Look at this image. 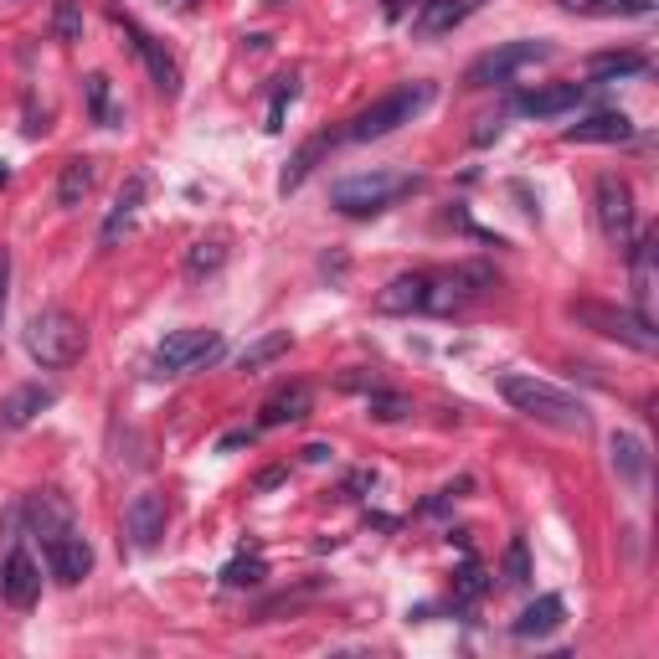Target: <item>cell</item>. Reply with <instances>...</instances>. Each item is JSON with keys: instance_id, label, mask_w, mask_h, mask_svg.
I'll list each match as a JSON object with an SVG mask.
<instances>
[{"instance_id": "cell-1", "label": "cell", "mask_w": 659, "mask_h": 659, "mask_svg": "<svg viewBox=\"0 0 659 659\" xmlns=\"http://www.w3.org/2000/svg\"><path fill=\"white\" fill-rule=\"evenodd\" d=\"M500 397H505L521 418L561 428V433H588V423H592L582 397H572L567 387H557V382H546V376H536V372H505L500 376Z\"/></svg>"}, {"instance_id": "cell-2", "label": "cell", "mask_w": 659, "mask_h": 659, "mask_svg": "<svg viewBox=\"0 0 659 659\" xmlns=\"http://www.w3.org/2000/svg\"><path fill=\"white\" fill-rule=\"evenodd\" d=\"M433 99H439V83H428V78L391 88V93H382V99H376L372 109H361V114H355L351 124L340 129L336 145H366V139H387L391 129L412 124V118L423 114V109H428Z\"/></svg>"}, {"instance_id": "cell-3", "label": "cell", "mask_w": 659, "mask_h": 659, "mask_svg": "<svg viewBox=\"0 0 659 659\" xmlns=\"http://www.w3.org/2000/svg\"><path fill=\"white\" fill-rule=\"evenodd\" d=\"M21 340H26V355H32L42 372H63V366H72V361L83 355L88 330H83L78 315L47 305V309H36L32 320H26V336H21Z\"/></svg>"}, {"instance_id": "cell-4", "label": "cell", "mask_w": 659, "mask_h": 659, "mask_svg": "<svg viewBox=\"0 0 659 659\" xmlns=\"http://www.w3.org/2000/svg\"><path fill=\"white\" fill-rule=\"evenodd\" d=\"M407 191H418V175H397V170H366V175H345L330 186V206H336L340 217H376V212H387L407 196Z\"/></svg>"}, {"instance_id": "cell-5", "label": "cell", "mask_w": 659, "mask_h": 659, "mask_svg": "<svg viewBox=\"0 0 659 659\" xmlns=\"http://www.w3.org/2000/svg\"><path fill=\"white\" fill-rule=\"evenodd\" d=\"M567 315H572L577 325L598 330V336H609V340H618V345H628V351H639V355H655L659 351L655 320H644L639 309L598 305V299H572V305H567Z\"/></svg>"}, {"instance_id": "cell-6", "label": "cell", "mask_w": 659, "mask_h": 659, "mask_svg": "<svg viewBox=\"0 0 659 659\" xmlns=\"http://www.w3.org/2000/svg\"><path fill=\"white\" fill-rule=\"evenodd\" d=\"M221 336L217 330H170L160 345H155V372L160 376H181V372H196V366H212L221 361Z\"/></svg>"}, {"instance_id": "cell-7", "label": "cell", "mask_w": 659, "mask_h": 659, "mask_svg": "<svg viewBox=\"0 0 659 659\" xmlns=\"http://www.w3.org/2000/svg\"><path fill=\"white\" fill-rule=\"evenodd\" d=\"M542 57H552V47H546V42H500V47H490L485 57H474L469 68H464V83H469V88L505 83V78H515L521 68L542 63Z\"/></svg>"}, {"instance_id": "cell-8", "label": "cell", "mask_w": 659, "mask_h": 659, "mask_svg": "<svg viewBox=\"0 0 659 659\" xmlns=\"http://www.w3.org/2000/svg\"><path fill=\"white\" fill-rule=\"evenodd\" d=\"M495 284V273L485 263H464L454 273H439V279H428V294H423V309L428 315H454L474 299V294H485Z\"/></svg>"}, {"instance_id": "cell-9", "label": "cell", "mask_w": 659, "mask_h": 659, "mask_svg": "<svg viewBox=\"0 0 659 659\" xmlns=\"http://www.w3.org/2000/svg\"><path fill=\"white\" fill-rule=\"evenodd\" d=\"M598 227H603L609 242L628 248V237H634V186L624 175H598Z\"/></svg>"}, {"instance_id": "cell-10", "label": "cell", "mask_w": 659, "mask_h": 659, "mask_svg": "<svg viewBox=\"0 0 659 659\" xmlns=\"http://www.w3.org/2000/svg\"><path fill=\"white\" fill-rule=\"evenodd\" d=\"M124 536L135 552H150L160 536H166V495L139 490L129 505H124Z\"/></svg>"}, {"instance_id": "cell-11", "label": "cell", "mask_w": 659, "mask_h": 659, "mask_svg": "<svg viewBox=\"0 0 659 659\" xmlns=\"http://www.w3.org/2000/svg\"><path fill=\"white\" fill-rule=\"evenodd\" d=\"M47 567H52V577L57 582H83L88 572H93V546L72 531V525H63L57 536H47Z\"/></svg>"}, {"instance_id": "cell-12", "label": "cell", "mask_w": 659, "mask_h": 659, "mask_svg": "<svg viewBox=\"0 0 659 659\" xmlns=\"http://www.w3.org/2000/svg\"><path fill=\"white\" fill-rule=\"evenodd\" d=\"M0 598H5L11 609H32L36 598H42V567H36L21 546L5 557V567H0Z\"/></svg>"}, {"instance_id": "cell-13", "label": "cell", "mask_w": 659, "mask_h": 659, "mask_svg": "<svg viewBox=\"0 0 659 659\" xmlns=\"http://www.w3.org/2000/svg\"><path fill=\"white\" fill-rule=\"evenodd\" d=\"M561 139L567 145H618V139H634V124L618 109H603V114H588V118H577V124H567Z\"/></svg>"}, {"instance_id": "cell-14", "label": "cell", "mask_w": 659, "mask_h": 659, "mask_svg": "<svg viewBox=\"0 0 659 659\" xmlns=\"http://www.w3.org/2000/svg\"><path fill=\"white\" fill-rule=\"evenodd\" d=\"M628 279H634V305L644 320H655V299H659V279H655V237H639L628 248Z\"/></svg>"}, {"instance_id": "cell-15", "label": "cell", "mask_w": 659, "mask_h": 659, "mask_svg": "<svg viewBox=\"0 0 659 659\" xmlns=\"http://www.w3.org/2000/svg\"><path fill=\"white\" fill-rule=\"evenodd\" d=\"M582 99H588V83H552V88L521 93L515 109H521V114H536V118H557V114H572Z\"/></svg>"}, {"instance_id": "cell-16", "label": "cell", "mask_w": 659, "mask_h": 659, "mask_svg": "<svg viewBox=\"0 0 659 659\" xmlns=\"http://www.w3.org/2000/svg\"><path fill=\"white\" fill-rule=\"evenodd\" d=\"M561 624H567V603H561L557 592H546L536 603H525L521 618L510 624V634H515V639H546V634H557Z\"/></svg>"}, {"instance_id": "cell-17", "label": "cell", "mask_w": 659, "mask_h": 659, "mask_svg": "<svg viewBox=\"0 0 659 659\" xmlns=\"http://www.w3.org/2000/svg\"><path fill=\"white\" fill-rule=\"evenodd\" d=\"M609 458H613V474H618L624 485H634V490H639L644 479H649V448H644L639 433L618 428V433L609 439Z\"/></svg>"}, {"instance_id": "cell-18", "label": "cell", "mask_w": 659, "mask_h": 659, "mask_svg": "<svg viewBox=\"0 0 659 659\" xmlns=\"http://www.w3.org/2000/svg\"><path fill=\"white\" fill-rule=\"evenodd\" d=\"M52 402H57V391L42 387V382L5 391V397H0V428H26V423L36 418V412H47Z\"/></svg>"}, {"instance_id": "cell-19", "label": "cell", "mask_w": 659, "mask_h": 659, "mask_svg": "<svg viewBox=\"0 0 659 659\" xmlns=\"http://www.w3.org/2000/svg\"><path fill=\"white\" fill-rule=\"evenodd\" d=\"M485 0H428V5H418V36H443L454 32V26H464V21L479 11Z\"/></svg>"}, {"instance_id": "cell-20", "label": "cell", "mask_w": 659, "mask_h": 659, "mask_svg": "<svg viewBox=\"0 0 659 659\" xmlns=\"http://www.w3.org/2000/svg\"><path fill=\"white\" fill-rule=\"evenodd\" d=\"M309 407H315V391H309L305 382H294V387L273 391L269 402H263V418H258V423H263V428H284V423H299V418H309Z\"/></svg>"}, {"instance_id": "cell-21", "label": "cell", "mask_w": 659, "mask_h": 659, "mask_svg": "<svg viewBox=\"0 0 659 659\" xmlns=\"http://www.w3.org/2000/svg\"><path fill=\"white\" fill-rule=\"evenodd\" d=\"M423 294H428V273H397V279L376 294V309H382V315H412V309H423Z\"/></svg>"}, {"instance_id": "cell-22", "label": "cell", "mask_w": 659, "mask_h": 659, "mask_svg": "<svg viewBox=\"0 0 659 659\" xmlns=\"http://www.w3.org/2000/svg\"><path fill=\"white\" fill-rule=\"evenodd\" d=\"M145 191H150V181H145V175H129V186L114 196V212H109V221H103V232H99L103 248H109V242H118V232L129 227V217H135L139 202H145Z\"/></svg>"}, {"instance_id": "cell-23", "label": "cell", "mask_w": 659, "mask_h": 659, "mask_svg": "<svg viewBox=\"0 0 659 659\" xmlns=\"http://www.w3.org/2000/svg\"><path fill=\"white\" fill-rule=\"evenodd\" d=\"M124 32L135 36V52L145 57V63H150V72H155V83H160V93H175V88H181V72H175V63H170L166 52L155 47V36H150V32H139V26H135L129 16H124Z\"/></svg>"}, {"instance_id": "cell-24", "label": "cell", "mask_w": 659, "mask_h": 659, "mask_svg": "<svg viewBox=\"0 0 659 659\" xmlns=\"http://www.w3.org/2000/svg\"><path fill=\"white\" fill-rule=\"evenodd\" d=\"M330 145H336V135H315V139H305V145H299V150H294V160H288L284 166V175H279V191H299L309 181V170H315V160H320V155H330Z\"/></svg>"}, {"instance_id": "cell-25", "label": "cell", "mask_w": 659, "mask_h": 659, "mask_svg": "<svg viewBox=\"0 0 659 659\" xmlns=\"http://www.w3.org/2000/svg\"><path fill=\"white\" fill-rule=\"evenodd\" d=\"M284 351H288V330L258 336L253 345H242V351H237V372H263V366H273V361H279Z\"/></svg>"}, {"instance_id": "cell-26", "label": "cell", "mask_w": 659, "mask_h": 659, "mask_svg": "<svg viewBox=\"0 0 659 659\" xmlns=\"http://www.w3.org/2000/svg\"><path fill=\"white\" fill-rule=\"evenodd\" d=\"M93 191V160H68L63 166V181H57V206H83V196Z\"/></svg>"}, {"instance_id": "cell-27", "label": "cell", "mask_w": 659, "mask_h": 659, "mask_svg": "<svg viewBox=\"0 0 659 659\" xmlns=\"http://www.w3.org/2000/svg\"><path fill=\"white\" fill-rule=\"evenodd\" d=\"M26 515H32V525L42 536H57V531L68 525V505H63L57 495H32V500H26Z\"/></svg>"}, {"instance_id": "cell-28", "label": "cell", "mask_w": 659, "mask_h": 659, "mask_svg": "<svg viewBox=\"0 0 659 659\" xmlns=\"http://www.w3.org/2000/svg\"><path fill=\"white\" fill-rule=\"evenodd\" d=\"M649 63H644L639 52H613V57H592L588 72L592 83H609V78H634V72H644Z\"/></svg>"}, {"instance_id": "cell-29", "label": "cell", "mask_w": 659, "mask_h": 659, "mask_svg": "<svg viewBox=\"0 0 659 659\" xmlns=\"http://www.w3.org/2000/svg\"><path fill=\"white\" fill-rule=\"evenodd\" d=\"M221 263H227V248H221L217 237L191 242V253H186V273H191V279H206V273H217Z\"/></svg>"}, {"instance_id": "cell-30", "label": "cell", "mask_w": 659, "mask_h": 659, "mask_svg": "<svg viewBox=\"0 0 659 659\" xmlns=\"http://www.w3.org/2000/svg\"><path fill=\"white\" fill-rule=\"evenodd\" d=\"M269 577V561L263 557H237L221 567V588H258Z\"/></svg>"}, {"instance_id": "cell-31", "label": "cell", "mask_w": 659, "mask_h": 659, "mask_svg": "<svg viewBox=\"0 0 659 659\" xmlns=\"http://www.w3.org/2000/svg\"><path fill=\"white\" fill-rule=\"evenodd\" d=\"M366 412H372L376 423H402L407 412H412V402H407V397H397V391L372 387V397H366Z\"/></svg>"}, {"instance_id": "cell-32", "label": "cell", "mask_w": 659, "mask_h": 659, "mask_svg": "<svg viewBox=\"0 0 659 659\" xmlns=\"http://www.w3.org/2000/svg\"><path fill=\"white\" fill-rule=\"evenodd\" d=\"M52 32L63 36V42H78V36H83V11H78V0H57V5H52Z\"/></svg>"}, {"instance_id": "cell-33", "label": "cell", "mask_w": 659, "mask_h": 659, "mask_svg": "<svg viewBox=\"0 0 659 659\" xmlns=\"http://www.w3.org/2000/svg\"><path fill=\"white\" fill-rule=\"evenodd\" d=\"M83 93H88V114L99 118V124H114V109H109V78H103V72L83 78Z\"/></svg>"}, {"instance_id": "cell-34", "label": "cell", "mask_w": 659, "mask_h": 659, "mask_svg": "<svg viewBox=\"0 0 659 659\" xmlns=\"http://www.w3.org/2000/svg\"><path fill=\"white\" fill-rule=\"evenodd\" d=\"M505 582H510V588H525V582H531V557H525V542H510L505 546Z\"/></svg>"}, {"instance_id": "cell-35", "label": "cell", "mask_w": 659, "mask_h": 659, "mask_svg": "<svg viewBox=\"0 0 659 659\" xmlns=\"http://www.w3.org/2000/svg\"><path fill=\"white\" fill-rule=\"evenodd\" d=\"M294 93H299V78H294V72L279 78V93H273V109H269V129H273V135L284 129V103H294Z\"/></svg>"}, {"instance_id": "cell-36", "label": "cell", "mask_w": 659, "mask_h": 659, "mask_svg": "<svg viewBox=\"0 0 659 659\" xmlns=\"http://www.w3.org/2000/svg\"><path fill=\"white\" fill-rule=\"evenodd\" d=\"M454 588H458V598H469V603H474V598L485 592V572H479L474 561H464V567H458V582H454Z\"/></svg>"}, {"instance_id": "cell-37", "label": "cell", "mask_w": 659, "mask_h": 659, "mask_svg": "<svg viewBox=\"0 0 659 659\" xmlns=\"http://www.w3.org/2000/svg\"><path fill=\"white\" fill-rule=\"evenodd\" d=\"M248 443H253V428H232V433L217 439V454H232V448H248Z\"/></svg>"}, {"instance_id": "cell-38", "label": "cell", "mask_w": 659, "mask_h": 659, "mask_svg": "<svg viewBox=\"0 0 659 659\" xmlns=\"http://www.w3.org/2000/svg\"><path fill=\"white\" fill-rule=\"evenodd\" d=\"M5 284H11V258L0 248V315H5Z\"/></svg>"}, {"instance_id": "cell-39", "label": "cell", "mask_w": 659, "mask_h": 659, "mask_svg": "<svg viewBox=\"0 0 659 659\" xmlns=\"http://www.w3.org/2000/svg\"><path fill=\"white\" fill-rule=\"evenodd\" d=\"M336 454V448H330V443H309L305 448V464H325V458Z\"/></svg>"}, {"instance_id": "cell-40", "label": "cell", "mask_w": 659, "mask_h": 659, "mask_svg": "<svg viewBox=\"0 0 659 659\" xmlns=\"http://www.w3.org/2000/svg\"><path fill=\"white\" fill-rule=\"evenodd\" d=\"M490 139H500V124L485 118V129H474V145H490Z\"/></svg>"}, {"instance_id": "cell-41", "label": "cell", "mask_w": 659, "mask_h": 659, "mask_svg": "<svg viewBox=\"0 0 659 659\" xmlns=\"http://www.w3.org/2000/svg\"><path fill=\"white\" fill-rule=\"evenodd\" d=\"M273 485H284V469H263V474H258V490H273Z\"/></svg>"}, {"instance_id": "cell-42", "label": "cell", "mask_w": 659, "mask_h": 659, "mask_svg": "<svg viewBox=\"0 0 659 659\" xmlns=\"http://www.w3.org/2000/svg\"><path fill=\"white\" fill-rule=\"evenodd\" d=\"M567 11H598V5H609V0H561Z\"/></svg>"}, {"instance_id": "cell-43", "label": "cell", "mask_w": 659, "mask_h": 659, "mask_svg": "<svg viewBox=\"0 0 659 659\" xmlns=\"http://www.w3.org/2000/svg\"><path fill=\"white\" fill-rule=\"evenodd\" d=\"M609 5H624V11H649L655 0H609Z\"/></svg>"}, {"instance_id": "cell-44", "label": "cell", "mask_w": 659, "mask_h": 659, "mask_svg": "<svg viewBox=\"0 0 659 659\" xmlns=\"http://www.w3.org/2000/svg\"><path fill=\"white\" fill-rule=\"evenodd\" d=\"M407 5H428V0H391V5H387V11H391V16H402V11H407Z\"/></svg>"}, {"instance_id": "cell-45", "label": "cell", "mask_w": 659, "mask_h": 659, "mask_svg": "<svg viewBox=\"0 0 659 659\" xmlns=\"http://www.w3.org/2000/svg\"><path fill=\"white\" fill-rule=\"evenodd\" d=\"M5 181H11V170H5V160H0V186H5Z\"/></svg>"}, {"instance_id": "cell-46", "label": "cell", "mask_w": 659, "mask_h": 659, "mask_svg": "<svg viewBox=\"0 0 659 659\" xmlns=\"http://www.w3.org/2000/svg\"><path fill=\"white\" fill-rule=\"evenodd\" d=\"M166 5H175V11H186V5H191V0H166Z\"/></svg>"}, {"instance_id": "cell-47", "label": "cell", "mask_w": 659, "mask_h": 659, "mask_svg": "<svg viewBox=\"0 0 659 659\" xmlns=\"http://www.w3.org/2000/svg\"><path fill=\"white\" fill-rule=\"evenodd\" d=\"M263 5H288V0H263Z\"/></svg>"}]
</instances>
